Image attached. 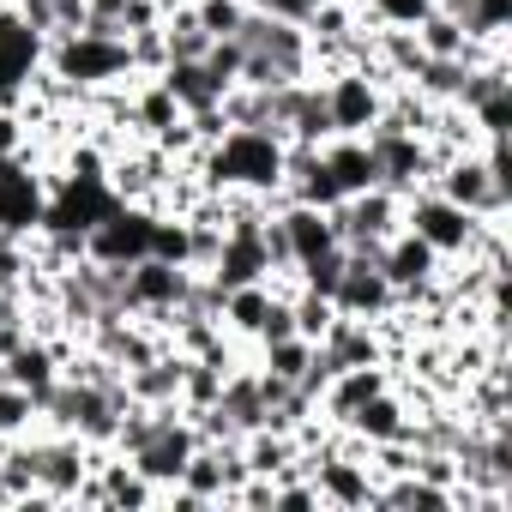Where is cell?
I'll use <instances>...</instances> for the list:
<instances>
[{
    "instance_id": "obj_14",
    "label": "cell",
    "mask_w": 512,
    "mask_h": 512,
    "mask_svg": "<svg viewBox=\"0 0 512 512\" xmlns=\"http://www.w3.org/2000/svg\"><path fill=\"white\" fill-rule=\"evenodd\" d=\"M37 428H43L37 398L13 380H0V440H19V434H37Z\"/></svg>"
},
{
    "instance_id": "obj_15",
    "label": "cell",
    "mask_w": 512,
    "mask_h": 512,
    "mask_svg": "<svg viewBox=\"0 0 512 512\" xmlns=\"http://www.w3.org/2000/svg\"><path fill=\"white\" fill-rule=\"evenodd\" d=\"M193 7V19H199V31L217 43V37H241V25H247V0H187Z\"/></svg>"
},
{
    "instance_id": "obj_13",
    "label": "cell",
    "mask_w": 512,
    "mask_h": 512,
    "mask_svg": "<svg viewBox=\"0 0 512 512\" xmlns=\"http://www.w3.org/2000/svg\"><path fill=\"white\" fill-rule=\"evenodd\" d=\"M253 368H266L272 380H284V386H302L308 380V368H314V344L308 338H272V344H260V362Z\"/></svg>"
},
{
    "instance_id": "obj_12",
    "label": "cell",
    "mask_w": 512,
    "mask_h": 512,
    "mask_svg": "<svg viewBox=\"0 0 512 512\" xmlns=\"http://www.w3.org/2000/svg\"><path fill=\"white\" fill-rule=\"evenodd\" d=\"M320 157H326L332 181L344 187V199H350V193H368V187H380V169H374V151H368V139L332 133V139L320 145Z\"/></svg>"
},
{
    "instance_id": "obj_5",
    "label": "cell",
    "mask_w": 512,
    "mask_h": 512,
    "mask_svg": "<svg viewBox=\"0 0 512 512\" xmlns=\"http://www.w3.org/2000/svg\"><path fill=\"white\" fill-rule=\"evenodd\" d=\"M49 211V175H37L31 145L19 157H0V235H37Z\"/></svg>"
},
{
    "instance_id": "obj_8",
    "label": "cell",
    "mask_w": 512,
    "mask_h": 512,
    "mask_svg": "<svg viewBox=\"0 0 512 512\" xmlns=\"http://www.w3.org/2000/svg\"><path fill=\"white\" fill-rule=\"evenodd\" d=\"M368 151H374L380 187H392L398 199L434 181V157H428V139H422V133H404V127H374V133H368Z\"/></svg>"
},
{
    "instance_id": "obj_10",
    "label": "cell",
    "mask_w": 512,
    "mask_h": 512,
    "mask_svg": "<svg viewBox=\"0 0 512 512\" xmlns=\"http://www.w3.org/2000/svg\"><path fill=\"white\" fill-rule=\"evenodd\" d=\"M193 446H199V428H193V416H163V428L139 446V452H127V464L145 476V482H157V488H175L181 482V470H187V458H193Z\"/></svg>"
},
{
    "instance_id": "obj_11",
    "label": "cell",
    "mask_w": 512,
    "mask_h": 512,
    "mask_svg": "<svg viewBox=\"0 0 512 512\" xmlns=\"http://www.w3.org/2000/svg\"><path fill=\"white\" fill-rule=\"evenodd\" d=\"M410 398L398 392V386H386V392H374V398H362L356 410H350V422H344V434L350 440H362V446H386V440H410Z\"/></svg>"
},
{
    "instance_id": "obj_19",
    "label": "cell",
    "mask_w": 512,
    "mask_h": 512,
    "mask_svg": "<svg viewBox=\"0 0 512 512\" xmlns=\"http://www.w3.org/2000/svg\"><path fill=\"white\" fill-rule=\"evenodd\" d=\"M253 13H266V19H284V25H308L320 0H247Z\"/></svg>"
},
{
    "instance_id": "obj_4",
    "label": "cell",
    "mask_w": 512,
    "mask_h": 512,
    "mask_svg": "<svg viewBox=\"0 0 512 512\" xmlns=\"http://www.w3.org/2000/svg\"><path fill=\"white\" fill-rule=\"evenodd\" d=\"M320 97H326L332 133L368 139V133L380 127V109H386V79H374L368 67H338V73L320 79Z\"/></svg>"
},
{
    "instance_id": "obj_2",
    "label": "cell",
    "mask_w": 512,
    "mask_h": 512,
    "mask_svg": "<svg viewBox=\"0 0 512 512\" xmlns=\"http://www.w3.org/2000/svg\"><path fill=\"white\" fill-rule=\"evenodd\" d=\"M43 67L55 79H67L73 91H109V85H133V61L121 37H97V31H67L55 43H43Z\"/></svg>"
},
{
    "instance_id": "obj_7",
    "label": "cell",
    "mask_w": 512,
    "mask_h": 512,
    "mask_svg": "<svg viewBox=\"0 0 512 512\" xmlns=\"http://www.w3.org/2000/svg\"><path fill=\"white\" fill-rule=\"evenodd\" d=\"M151 253V211L145 205H109L91 229H85V260L97 266H133Z\"/></svg>"
},
{
    "instance_id": "obj_3",
    "label": "cell",
    "mask_w": 512,
    "mask_h": 512,
    "mask_svg": "<svg viewBox=\"0 0 512 512\" xmlns=\"http://www.w3.org/2000/svg\"><path fill=\"white\" fill-rule=\"evenodd\" d=\"M404 229L422 235L440 260H464V253L476 247L482 217H470L464 205H452V199L434 193V187H416V193H404Z\"/></svg>"
},
{
    "instance_id": "obj_17",
    "label": "cell",
    "mask_w": 512,
    "mask_h": 512,
    "mask_svg": "<svg viewBox=\"0 0 512 512\" xmlns=\"http://www.w3.org/2000/svg\"><path fill=\"white\" fill-rule=\"evenodd\" d=\"M470 115V127L482 133V139H506L512 133V85H500V91H488L476 109H464Z\"/></svg>"
},
{
    "instance_id": "obj_20",
    "label": "cell",
    "mask_w": 512,
    "mask_h": 512,
    "mask_svg": "<svg viewBox=\"0 0 512 512\" xmlns=\"http://www.w3.org/2000/svg\"><path fill=\"white\" fill-rule=\"evenodd\" d=\"M19 151H25V121H19V109L0 103V157H19Z\"/></svg>"
},
{
    "instance_id": "obj_1",
    "label": "cell",
    "mask_w": 512,
    "mask_h": 512,
    "mask_svg": "<svg viewBox=\"0 0 512 512\" xmlns=\"http://www.w3.org/2000/svg\"><path fill=\"white\" fill-rule=\"evenodd\" d=\"M284 151H290V139H278L272 127H229L217 145L199 151L193 175L205 193H272L278 199Z\"/></svg>"
},
{
    "instance_id": "obj_18",
    "label": "cell",
    "mask_w": 512,
    "mask_h": 512,
    "mask_svg": "<svg viewBox=\"0 0 512 512\" xmlns=\"http://www.w3.org/2000/svg\"><path fill=\"white\" fill-rule=\"evenodd\" d=\"M362 13L374 25H392V31H416L434 13V0H362Z\"/></svg>"
},
{
    "instance_id": "obj_6",
    "label": "cell",
    "mask_w": 512,
    "mask_h": 512,
    "mask_svg": "<svg viewBox=\"0 0 512 512\" xmlns=\"http://www.w3.org/2000/svg\"><path fill=\"white\" fill-rule=\"evenodd\" d=\"M434 193H446L452 205H464L470 217H482V223H500L506 217V193L512 187H500L494 181V169L482 163V145L476 151H458V157H446L440 169H434V181H428Z\"/></svg>"
},
{
    "instance_id": "obj_9",
    "label": "cell",
    "mask_w": 512,
    "mask_h": 512,
    "mask_svg": "<svg viewBox=\"0 0 512 512\" xmlns=\"http://www.w3.org/2000/svg\"><path fill=\"white\" fill-rule=\"evenodd\" d=\"M332 229L344 247H380L392 229H404V199L392 187H368L332 205Z\"/></svg>"
},
{
    "instance_id": "obj_16",
    "label": "cell",
    "mask_w": 512,
    "mask_h": 512,
    "mask_svg": "<svg viewBox=\"0 0 512 512\" xmlns=\"http://www.w3.org/2000/svg\"><path fill=\"white\" fill-rule=\"evenodd\" d=\"M290 320H296V338H308V344H320L326 338V326L338 320V308L326 302V296H314V290H290Z\"/></svg>"
}]
</instances>
